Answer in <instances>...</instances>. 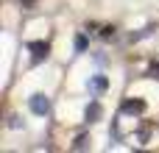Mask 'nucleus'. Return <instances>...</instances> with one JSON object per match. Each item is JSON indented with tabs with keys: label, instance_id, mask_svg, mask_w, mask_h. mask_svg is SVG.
<instances>
[{
	"label": "nucleus",
	"instance_id": "obj_5",
	"mask_svg": "<svg viewBox=\"0 0 159 153\" xmlns=\"http://www.w3.org/2000/svg\"><path fill=\"white\" fill-rule=\"evenodd\" d=\"M84 120H87V123H98V120H101V103H98V100L87 103V109H84Z\"/></svg>",
	"mask_w": 159,
	"mask_h": 153
},
{
	"label": "nucleus",
	"instance_id": "obj_6",
	"mask_svg": "<svg viewBox=\"0 0 159 153\" xmlns=\"http://www.w3.org/2000/svg\"><path fill=\"white\" fill-rule=\"evenodd\" d=\"M73 47H75V56H78V53H84V50L89 47L87 36H84V33H75V39H73Z\"/></svg>",
	"mask_w": 159,
	"mask_h": 153
},
{
	"label": "nucleus",
	"instance_id": "obj_4",
	"mask_svg": "<svg viewBox=\"0 0 159 153\" xmlns=\"http://www.w3.org/2000/svg\"><path fill=\"white\" fill-rule=\"evenodd\" d=\"M120 111H123V114H143V111H145V103H143V100H123Z\"/></svg>",
	"mask_w": 159,
	"mask_h": 153
},
{
	"label": "nucleus",
	"instance_id": "obj_3",
	"mask_svg": "<svg viewBox=\"0 0 159 153\" xmlns=\"http://www.w3.org/2000/svg\"><path fill=\"white\" fill-rule=\"evenodd\" d=\"M109 89V78L106 75H89V81H87V92L95 98V95H103Z\"/></svg>",
	"mask_w": 159,
	"mask_h": 153
},
{
	"label": "nucleus",
	"instance_id": "obj_2",
	"mask_svg": "<svg viewBox=\"0 0 159 153\" xmlns=\"http://www.w3.org/2000/svg\"><path fill=\"white\" fill-rule=\"evenodd\" d=\"M28 50H31V67H36V64H42V61H48V56H50V53H48L50 47H48L45 42H31V45H28Z\"/></svg>",
	"mask_w": 159,
	"mask_h": 153
},
{
	"label": "nucleus",
	"instance_id": "obj_7",
	"mask_svg": "<svg viewBox=\"0 0 159 153\" xmlns=\"http://www.w3.org/2000/svg\"><path fill=\"white\" fill-rule=\"evenodd\" d=\"M87 148H89V137H87V134L75 137V142H73V151H87Z\"/></svg>",
	"mask_w": 159,
	"mask_h": 153
},
{
	"label": "nucleus",
	"instance_id": "obj_8",
	"mask_svg": "<svg viewBox=\"0 0 159 153\" xmlns=\"http://www.w3.org/2000/svg\"><path fill=\"white\" fill-rule=\"evenodd\" d=\"M8 125H11V128H22L25 123H20V117H11V123H8Z\"/></svg>",
	"mask_w": 159,
	"mask_h": 153
},
{
	"label": "nucleus",
	"instance_id": "obj_1",
	"mask_svg": "<svg viewBox=\"0 0 159 153\" xmlns=\"http://www.w3.org/2000/svg\"><path fill=\"white\" fill-rule=\"evenodd\" d=\"M28 109H31L36 117H48V114H50V98L42 95V92H34V95L28 98Z\"/></svg>",
	"mask_w": 159,
	"mask_h": 153
}]
</instances>
